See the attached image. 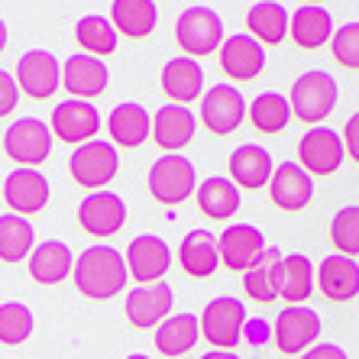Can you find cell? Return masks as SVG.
Listing matches in <instances>:
<instances>
[{"instance_id": "obj_45", "label": "cell", "mask_w": 359, "mask_h": 359, "mask_svg": "<svg viewBox=\"0 0 359 359\" xmlns=\"http://www.w3.org/2000/svg\"><path fill=\"white\" fill-rule=\"evenodd\" d=\"M201 359H240V356H236L233 350H210V353H204Z\"/></svg>"}, {"instance_id": "obj_2", "label": "cell", "mask_w": 359, "mask_h": 359, "mask_svg": "<svg viewBox=\"0 0 359 359\" xmlns=\"http://www.w3.org/2000/svg\"><path fill=\"white\" fill-rule=\"evenodd\" d=\"M337 100H340V88H337V78L330 72H304L294 78L292 91H288L292 117L314 126H320L334 114Z\"/></svg>"}, {"instance_id": "obj_34", "label": "cell", "mask_w": 359, "mask_h": 359, "mask_svg": "<svg viewBox=\"0 0 359 359\" xmlns=\"http://www.w3.org/2000/svg\"><path fill=\"white\" fill-rule=\"evenodd\" d=\"M36 250V226L20 214H0V262H26Z\"/></svg>"}, {"instance_id": "obj_7", "label": "cell", "mask_w": 359, "mask_h": 359, "mask_svg": "<svg viewBox=\"0 0 359 359\" xmlns=\"http://www.w3.org/2000/svg\"><path fill=\"white\" fill-rule=\"evenodd\" d=\"M4 152L23 168H36L52 156V130L39 117H20L4 133Z\"/></svg>"}, {"instance_id": "obj_30", "label": "cell", "mask_w": 359, "mask_h": 359, "mask_svg": "<svg viewBox=\"0 0 359 359\" xmlns=\"http://www.w3.org/2000/svg\"><path fill=\"white\" fill-rule=\"evenodd\" d=\"M75 269V252L62 240H46L29 252V276L39 285H59L72 276Z\"/></svg>"}, {"instance_id": "obj_27", "label": "cell", "mask_w": 359, "mask_h": 359, "mask_svg": "<svg viewBox=\"0 0 359 359\" xmlns=\"http://www.w3.org/2000/svg\"><path fill=\"white\" fill-rule=\"evenodd\" d=\"M178 262L182 272L191 278H210L220 269V250H217V236L210 233L208 226L188 230L178 246Z\"/></svg>"}, {"instance_id": "obj_25", "label": "cell", "mask_w": 359, "mask_h": 359, "mask_svg": "<svg viewBox=\"0 0 359 359\" xmlns=\"http://www.w3.org/2000/svg\"><path fill=\"white\" fill-rule=\"evenodd\" d=\"M288 36L294 39L298 49H320V46H330L334 39V17L324 4H301L298 10L288 20Z\"/></svg>"}, {"instance_id": "obj_5", "label": "cell", "mask_w": 359, "mask_h": 359, "mask_svg": "<svg viewBox=\"0 0 359 359\" xmlns=\"http://www.w3.org/2000/svg\"><path fill=\"white\" fill-rule=\"evenodd\" d=\"M68 172L81 188L88 191H104L120 172V152L114 142L107 140H91L75 146L72 159H68Z\"/></svg>"}, {"instance_id": "obj_41", "label": "cell", "mask_w": 359, "mask_h": 359, "mask_svg": "<svg viewBox=\"0 0 359 359\" xmlns=\"http://www.w3.org/2000/svg\"><path fill=\"white\" fill-rule=\"evenodd\" d=\"M20 84H17V78L10 75V72H0V120L4 117H10L13 110L20 107Z\"/></svg>"}, {"instance_id": "obj_40", "label": "cell", "mask_w": 359, "mask_h": 359, "mask_svg": "<svg viewBox=\"0 0 359 359\" xmlns=\"http://www.w3.org/2000/svg\"><path fill=\"white\" fill-rule=\"evenodd\" d=\"M330 52H334L337 65L350 68V72H359V20L337 26L334 39H330Z\"/></svg>"}, {"instance_id": "obj_16", "label": "cell", "mask_w": 359, "mask_h": 359, "mask_svg": "<svg viewBox=\"0 0 359 359\" xmlns=\"http://www.w3.org/2000/svg\"><path fill=\"white\" fill-rule=\"evenodd\" d=\"M78 224L84 226V233L97 236V240L120 233L126 224L123 198L107 191V188H104V191H91L81 204H78Z\"/></svg>"}, {"instance_id": "obj_38", "label": "cell", "mask_w": 359, "mask_h": 359, "mask_svg": "<svg viewBox=\"0 0 359 359\" xmlns=\"http://www.w3.org/2000/svg\"><path fill=\"white\" fill-rule=\"evenodd\" d=\"M33 330H36V318L23 301L0 304V343L4 346H20V343L33 337Z\"/></svg>"}, {"instance_id": "obj_35", "label": "cell", "mask_w": 359, "mask_h": 359, "mask_svg": "<svg viewBox=\"0 0 359 359\" xmlns=\"http://www.w3.org/2000/svg\"><path fill=\"white\" fill-rule=\"evenodd\" d=\"M75 39H78V46H81V52L97 55V59L114 55V52H117V46H120L117 26L110 23V17H104V13H88V17L78 20Z\"/></svg>"}, {"instance_id": "obj_47", "label": "cell", "mask_w": 359, "mask_h": 359, "mask_svg": "<svg viewBox=\"0 0 359 359\" xmlns=\"http://www.w3.org/2000/svg\"><path fill=\"white\" fill-rule=\"evenodd\" d=\"M126 359H149V356H142V353H133V356H126Z\"/></svg>"}, {"instance_id": "obj_13", "label": "cell", "mask_w": 359, "mask_h": 359, "mask_svg": "<svg viewBox=\"0 0 359 359\" xmlns=\"http://www.w3.org/2000/svg\"><path fill=\"white\" fill-rule=\"evenodd\" d=\"M175 308V292L168 282H152V285H136L133 292L126 294L123 314L136 330H152L159 327L165 318H172Z\"/></svg>"}, {"instance_id": "obj_42", "label": "cell", "mask_w": 359, "mask_h": 359, "mask_svg": "<svg viewBox=\"0 0 359 359\" xmlns=\"http://www.w3.org/2000/svg\"><path fill=\"white\" fill-rule=\"evenodd\" d=\"M343 149H346V156L353 162H359V110L343 126Z\"/></svg>"}, {"instance_id": "obj_31", "label": "cell", "mask_w": 359, "mask_h": 359, "mask_svg": "<svg viewBox=\"0 0 359 359\" xmlns=\"http://www.w3.org/2000/svg\"><path fill=\"white\" fill-rule=\"evenodd\" d=\"M198 340H201V320L198 314H188V311L172 314V318H165L156 327V350L168 359L191 353L198 346Z\"/></svg>"}, {"instance_id": "obj_32", "label": "cell", "mask_w": 359, "mask_h": 359, "mask_svg": "<svg viewBox=\"0 0 359 359\" xmlns=\"http://www.w3.org/2000/svg\"><path fill=\"white\" fill-rule=\"evenodd\" d=\"M110 23L117 26L120 36L146 39V36L159 26L156 0H114V4H110Z\"/></svg>"}, {"instance_id": "obj_12", "label": "cell", "mask_w": 359, "mask_h": 359, "mask_svg": "<svg viewBox=\"0 0 359 359\" xmlns=\"http://www.w3.org/2000/svg\"><path fill=\"white\" fill-rule=\"evenodd\" d=\"M100 126H104V120H100V110L94 107L91 100L68 97L62 104H55L49 130L55 140L68 142V146H81V142L97 140Z\"/></svg>"}, {"instance_id": "obj_18", "label": "cell", "mask_w": 359, "mask_h": 359, "mask_svg": "<svg viewBox=\"0 0 359 359\" xmlns=\"http://www.w3.org/2000/svg\"><path fill=\"white\" fill-rule=\"evenodd\" d=\"M266 236L259 226L252 224H233L226 226L217 236V250H220V266H226L230 272H246L252 262L266 252Z\"/></svg>"}, {"instance_id": "obj_11", "label": "cell", "mask_w": 359, "mask_h": 359, "mask_svg": "<svg viewBox=\"0 0 359 359\" xmlns=\"http://www.w3.org/2000/svg\"><path fill=\"white\" fill-rule=\"evenodd\" d=\"M346 159L343 136L330 126H311L308 133L298 140V165L314 175H337V168Z\"/></svg>"}, {"instance_id": "obj_3", "label": "cell", "mask_w": 359, "mask_h": 359, "mask_svg": "<svg viewBox=\"0 0 359 359\" xmlns=\"http://www.w3.org/2000/svg\"><path fill=\"white\" fill-rule=\"evenodd\" d=\"M149 194L165 208H178L198 191V168L191 159H184L182 152H165L152 162L149 168Z\"/></svg>"}, {"instance_id": "obj_48", "label": "cell", "mask_w": 359, "mask_h": 359, "mask_svg": "<svg viewBox=\"0 0 359 359\" xmlns=\"http://www.w3.org/2000/svg\"><path fill=\"white\" fill-rule=\"evenodd\" d=\"M301 4H324V0H301Z\"/></svg>"}, {"instance_id": "obj_15", "label": "cell", "mask_w": 359, "mask_h": 359, "mask_svg": "<svg viewBox=\"0 0 359 359\" xmlns=\"http://www.w3.org/2000/svg\"><path fill=\"white\" fill-rule=\"evenodd\" d=\"M49 194H52L49 178L42 175L39 168L17 165L4 182V201H7L10 214H20V217L39 214L49 204Z\"/></svg>"}, {"instance_id": "obj_6", "label": "cell", "mask_w": 359, "mask_h": 359, "mask_svg": "<svg viewBox=\"0 0 359 359\" xmlns=\"http://www.w3.org/2000/svg\"><path fill=\"white\" fill-rule=\"evenodd\" d=\"M201 337L214 346V350H236L246 330V304L233 294H220L201 311Z\"/></svg>"}, {"instance_id": "obj_29", "label": "cell", "mask_w": 359, "mask_h": 359, "mask_svg": "<svg viewBox=\"0 0 359 359\" xmlns=\"http://www.w3.org/2000/svg\"><path fill=\"white\" fill-rule=\"evenodd\" d=\"M194 201H198V210L208 220H233L243 208L240 188L224 175H210L204 182H198Z\"/></svg>"}, {"instance_id": "obj_39", "label": "cell", "mask_w": 359, "mask_h": 359, "mask_svg": "<svg viewBox=\"0 0 359 359\" xmlns=\"http://www.w3.org/2000/svg\"><path fill=\"white\" fill-rule=\"evenodd\" d=\"M330 243L337 246V252L343 256H359V204L340 208L330 220Z\"/></svg>"}, {"instance_id": "obj_17", "label": "cell", "mask_w": 359, "mask_h": 359, "mask_svg": "<svg viewBox=\"0 0 359 359\" xmlns=\"http://www.w3.org/2000/svg\"><path fill=\"white\" fill-rule=\"evenodd\" d=\"M110 84V68L104 65V59L88 55V52H75L62 62V88L72 97L88 100V97H100Z\"/></svg>"}, {"instance_id": "obj_23", "label": "cell", "mask_w": 359, "mask_h": 359, "mask_svg": "<svg viewBox=\"0 0 359 359\" xmlns=\"http://www.w3.org/2000/svg\"><path fill=\"white\" fill-rule=\"evenodd\" d=\"M318 288L327 301L346 304L359 298V262L353 256L334 252L318 266Z\"/></svg>"}, {"instance_id": "obj_33", "label": "cell", "mask_w": 359, "mask_h": 359, "mask_svg": "<svg viewBox=\"0 0 359 359\" xmlns=\"http://www.w3.org/2000/svg\"><path fill=\"white\" fill-rule=\"evenodd\" d=\"M288 20L292 13L278 4V0H259L246 10V29L262 46H278L288 36Z\"/></svg>"}, {"instance_id": "obj_28", "label": "cell", "mask_w": 359, "mask_h": 359, "mask_svg": "<svg viewBox=\"0 0 359 359\" xmlns=\"http://www.w3.org/2000/svg\"><path fill=\"white\" fill-rule=\"evenodd\" d=\"M162 91L172 104H182L188 107L191 100H201L204 94V68L198 65V59H188V55H178V59H168L162 68Z\"/></svg>"}, {"instance_id": "obj_14", "label": "cell", "mask_w": 359, "mask_h": 359, "mask_svg": "<svg viewBox=\"0 0 359 359\" xmlns=\"http://www.w3.org/2000/svg\"><path fill=\"white\" fill-rule=\"evenodd\" d=\"M126 269H130V278L140 285H152V282H162L172 269V250L168 243L156 233H140L130 250L123 252Z\"/></svg>"}, {"instance_id": "obj_19", "label": "cell", "mask_w": 359, "mask_h": 359, "mask_svg": "<svg viewBox=\"0 0 359 359\" xmlns=\"http://www.w3.org/2000/svg\"><path fill=\"white\" fill-rule=\"evenodd\" d=\"M217 55H220L224 75L233 78V81H252L266 68V46L256 42L250 33L226 36L224 46L217 49Z\"/></svg>"}, {"instance_id": "obj_10", "label": "cell", "mask_w": 359, "mask_h": 359, "mask_svg": "<svg viewBox=\"0 0 359 359\" xmlns=\"http://www.w3.org/2000/svg\"><path fill=\"white\" fill-rule=\"evenodd\" d=\"M320 330V314L314 308H304V304H288L276 318V330H272V340L285 356H301L304 350H311L318 343Z\"/></svg>"}, {"instance_id": "obj_37", "label": "cell", "mask_w": 359, "mask_h": 359, "mask_svg": "<svg viewBox=\"0 0 359 359\" xmlns=\"http://www.w3.org/2000/svg\"><path fill=\"white\" fill-rule=\"evenodd\" d=\"M246 117H250V123L256 126L259 133L276 136L292 123V104H288V97L278 91H262L259 97H252Z\"/></svg>"}, {"instance_id": "obj_20", "label": "cell", "mask_w": 359, "mask_h": 359, "mask_svg": "<svg viewBox=\"0 0 359 359\" xmlns=\"http://www.w3.org/2000/svg\"><path fill=\"white\" fill-rule=\"evenodd\" d=\"M318 288V269L304 252H282L276 262V292L288 304H304Z\"/></svg>"}, {"instance_id": "obj_36", "label": "cell", "mask_w": 359, "mask_h": 359, "mask_svg": "<svg viewBox=\"0 0 359 359\" xmlns=\"http://www.w3.org/2000/svg\"><path fill=\"white\" fill-rule=\"evenodd\" d=\"M278 259H282V250L266 246V252L243 272V292H246L250 301H256V304L278 301V292H276V262Z\"/></svg>"}, {"instance_id": "obj_44", "label": "cell", "mask_w": 359, "mask_h": 359, "mask_svg": "<svg viewBox=\"0 0 359 359\" xmlns=\"http://www.w3.org/2000/svg\"><path fill=\"white\" fill-rule=\"evenodd\" d=\"M269 337H272V330H269L266 320H246V330H243V340L250 343V346H262V343H269Z\"/></svg>"}, {"instance_id": "obj_21", "label": "cell", "mask_w": 359, "mask_h": 359, "mask_svg": "<svg viewBox=\"0 0 359 359\" xmlns=\"http://www.w3.org/2000/svg\"><path fill=\"white\" fill-rule=\"evenodd\" d=\"M269 194L276 201V208L288 210V214H298L314 198V178L298 162H282V165H276L272 178H269Z\"/></svg>"}, {"instance_id": "obj_22", "label": "cell", "mask_w": 359, "mask_h": 359, "mask_svg": "<svg viewBox=\"0 0 359 359\" xmlns=\"http://www.w3.org/2000/svg\"><path fill=\"white\" fill-rule=\"evenodd\" d=\"M107 133L117 149H140L152 136V114L136 100H123V104L110 110Z\"/></svg>"}, {"instance_id": "obj_26", "label": "cell", "mask_w": 359, "mask_h": 359, "mask_svg": "<svg viewBox=\"0 0 359 359\" xmlns=\"http://www.w3.org/2000/svg\"><path fill=\"white\" fill-rule=\"evenodd\" d=\"M226 168H230V182H233L240 191L243 188H246V191H259V188L269 184L272 172H276V162H272L269 149H262L256 142H243L240 149H233Z\"/></svg>"}, {"instance_id": "obj_8", "label": "cell", "mask_w": 359, "mask_h": 359, "mask_svg": "<svg viewBox=\"0 0 359 359\" xmlns=\"http://www.w3.org/2000/svg\"><path fill=\"white\" fill-rule=\"evenodd\" d=\"M246 110H250V104L233 84H214L201 94V123L214 136L236 133L246 120Z\"/></svg>"}, {"instance_id": "obj_24", "label": "cell", "mask_w": 359, "mask_h": 359, "mask_svg": "<svg viewBox=\"0 0 359 359\" xmlns=\"http://www.w3.org/2000/svg\"><path fill=\"white\" fill-rule=\"evenodd\" d=\"M198 133V117L182 104H165L152 117V140L165 152H182Z\"/></svg>"}, {"instance_id": "obj_4", "label": "cell", "mask_w": 359, "mask_h": 359, "mask_svg": "<svg viewBox=\"0 0 359 359\" xmlns=\"http://www.w3.org/2000/svg\"><path fill=\"white\" fill-rule=\"evenodd\" d=\"M175 39L182 46V55L188 59H204V55H214V52L224 46V20H220L217 10L204 7V4H194V7L182 10L175 20Z\"/></svg>"}, {"instance_id": "obj_1", "label": "cell", "mask_w": 359, "mask_h": 359, "mask_svg": "<svg viewBox=\"0 0 359 359\" xmlns=\"http://www.w3.org/2000/svg\"><path fill=\"white\" fill-rule=\"evenodd\" d=\"M72 282H75L78 294H84V298L110 301L126 288L130 269H126V259L120 250L107 246V243H94L75 259Z\"/></svg>"}, {"instance_id": "obj_9", "label": "cell", "mask_w": 359, "mask_h": 359, "mask_svg": "<svg viewBox=\"0 0 359 359\" xmlns=\"http://www.w3.org/2000/svg\"><path fill=\"white\" fill-rule=\"evenodd\" d=\"M17 84L20 94L29 100H49L62 88V62L49 49H29L17 62Z\"/></svg>"}, {"instance_id": "obj_43", "label": "cell", "mask_w": 359, "mask_h": 359, "mask_svg": "<svg viewBox=\"0 0 359 359\" xmlns=\"http://www.w3.org/2000/svg\"><path fill=\"white\" fill-rule=\"evenodd\" d=\"M298 359H350L346 350H340L337 343H314L311 350H304Z\"/></svg>"}, {"instance_id": "obj_46", "label": "cell", "mask_w": 359, "mask_h": 359, "mask_svg": "<svg viewBox=\"0 0 359 359\" xmlns=\"http://www.w3.org/2000/svg\"><path fill=\"white\" fill-rule=\"evenodd\" d=\"M7 39H10V36H7V23L0 20V52L7 49Z\"/></svg>"}]
</instances>
